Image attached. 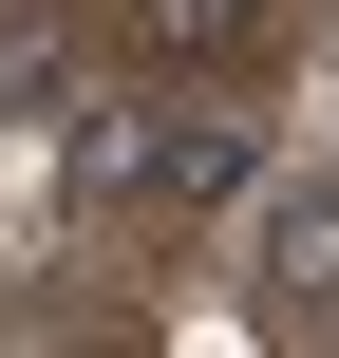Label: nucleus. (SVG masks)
Returning a JSON list of instances; mask_svg holds the SVG:
<instances>
[{"label":"nucleus","mask_w":339,"mask_h":358,"mask_svg":"<svg viewBox=\"0 0 339 358\" xmlns=\"http://www.w3.org/2000/svg\"><path fill=\"white\" fill-rule=\"evenodd\" d=\"M38 113H75V57L38 19H0V132H38Z\"/></svg>","instance_id":"20e7f679"},{"label":"nucleus","mask_w":339,"mask_h":358,"mask_svg":"<svg viewBox=\"0 0 339 358\" xmlns=\"http://www.w3.org/2000/svg\"><path fill=\"white\" fill-rule=\"evenodd\" d=\"M57 189L75 208H245L264 132H226V113H94V132H57Z\"/></svg>","instance_id":"f257e3e1"},{"label":"nucleus","mask_w":339,"mask_h":358,"mask_svg":"<svg viewBox=\"0 0 339 358\" xmlns=\"http://www.w3.org/2000/svg\"><path fill=\"white\" fill-rule=\"evenodd\" d=\"M245 283H264V321H339V170L245 189Z\"/></svg>","instance_id":"f03ea898"},{"label":"nucleus","mask_w":339,"mask_h":358,"mask_svg":"<svg viewBox=\"0 0 339 358\" xmlns=\"http://www.w3.org/2000/svg\"><path fill=\"white\" fill-rule=\"evenodd\" d=\"M132 76H245L264 57V0H113Z\"/></svg>","instance_id":"7ed1b4c3"}]
</instances>
